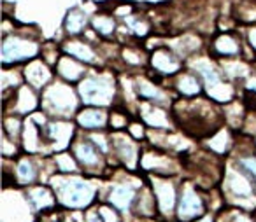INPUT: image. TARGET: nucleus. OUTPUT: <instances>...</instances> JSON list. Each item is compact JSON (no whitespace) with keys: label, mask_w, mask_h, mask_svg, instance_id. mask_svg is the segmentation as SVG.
<instances>
[{"label":"nucleus","mask_w":256,"mask_h":222,"mask_svg":"<svg viewBox=\"0 0 256 222\" xmlns=\"http://www.w3.org/2000/svg\"><path fill=\"white\" fill-rule=\"evenodd\" d=\"M204 214V200L192 186H186L179 196V217L193 219Z\"/></svg>","instance_id":"nucleus-2"},{"label":"nucleus","mask_w":256,"mask_h":222,"mask_svg":"<svg viewBox=\"0 0 256 222\" xmlns=\"http://www.w3.org/2000/svg\"><path fill=\"white\" fill-rule=\"evenodd\" d=\"M16 177L22 180L23 184H30L34 179H36V166L32 165V161L28 159H23L18 165V170H16Z\"/></svg>","instance_id":"nucleus-10"},{"label":"nucleus","mask_w":256,"mask_h":222,"mask_svg":"<svg viewBox=\"0 0 256 222\" xmlns=\"http://www.w3.org/2000/svg\"><path fill=\"white\" fill-rule=\"evenodd\" d=\"M81 95L88 103H107L112 95V86L104 82L102 79H88L82 82Z\"/></svg>","instance_id":"nucleus-3"},{"label":"nucleus","mask_w":256,"mask_h":222,"mask_svg":"<svg viewBox=\"0 0 256 222\" xmlns=\"http://www.w3.org/2000/svg\"><path fill=\"white\" fill-rule=\"evenodd\" d=\"M79 124L82 128H102L106 124V116L102 110H84L79 114Z\"/></svg>","instance_id":"nucleus-9"},{"label":"nucleus","mask_w":256,"mask_h":222,"mask_svg":"<svg viewBox=\"0 0 256 222\" xmlns=\"http://www.w3.org/2000/svg\"><path fill=\"white\" fill-rule=\"evenodd\" d=\"M196 222H212V219H210V217H204V219H200V221H196Z\"/></svg>","instance_id":"nucleus-15"},{"label":"nucleus","mask_w":256,"mask_h":222,"mask_svg":"<svg viewBox=\"0 0 256 222\" xmlns=\"http://www.w3.org/2000/svg\"><path fill=\"white\" fill-rule=\"evenodd\" d=\"M154 198H156V205L162 208V212H170L172 205L176 201V191L170 182H164V180H156L153 186Z\"/></svg>","instance_id":"nucleus-5"},{"label":"nucleus","mask_w":256,"mask_h":222,"mask_svg":"<svg viewBox=\"0 0 256 222\" xmlns=\"http://www.w3.org/2000/svg\"><path fill=\"white\" fill-rule=\"evenodd\" d=\"M252 179L248 180L242 173H230L228 175V187H230L232 194L237 198L246 200V196L252 194Z\"/></svg>","instance_id":"nucleus-6"},{"label":"nucleus","mask_w":256,"mask_h":222,"mask_svg":"<svg viewBox=\"0 0 256 222\" xmlns=\"http://www.w3.org/2000/svg\"><path fill=\"white\" fill-rule=\"evenodd\" d=\"M53 187L56 198L65 207L72 208H82L88 207L95 196V189L90 182L82 179H68V177H54Z\"/></svg>","instance_id":"nucleus-1"},{"label":"nucleus","mask_w":256,"mask_h":222,"mask_svg":"<svg viewBox=\"0 0 256 222\" xmlns=\"http://www.w3.org/2000/svg\"><path fill=\"white\" fill-rule=\"evenodd\" d=\"M56 166H58V170H60V172H64V173L74 172V170H76L74 159H72L70 156H67V154L56 156Z\"/></svg>","instance_id":"nucleus-11"},{"label":"nucleus","mask_w":256,"mask_h":222,"mask_svg":"<svg viewBox=\"0 0 256 222\" xmlns=\"http://www.w3.org/2000/svg\"><path fill=\"white\" fill-rule=\"evenodd\" d=\"M240 165L244 166V170L249 173V175H251V179L254 180V184H256V159H254V158L242 159Z\"/></svg>","instance_id":"nucleus-12"},{"label":"nucleus","mask_w":256,"mask_h":222,"mask_svg":"<svg viewBox=\"0 0 256 222\" xmlns=\"http://www.w3.org/2000/svg\"><path fill=\"white\" fill-rule=\"evenodd\" d=\"M100 215H102L104 222H118V215L114 214L112 208H109V207L100 208Z\"/></svg>","instance_id":"nucleus-13"},{"label":"nucleus","mask_w":256,"mask_h":222,"mask_svg":"<svg viewBox=\"0 0 256 222\" xmlns=\"http://www.w3.org/2000/svg\"><path fill=\"white\" fill-rule=\"evenodd\" d=\"M116 154L126 163L128 166H136L137 163V151L136 145L132 144L130 140H124V138H118L116 142Z\"/></svg>","instance_id":"nucleus-8"},{"label":"nucleus","mask_w":256,"mask_h":222,"mask_svg":"<svg viewBox=\"0 0 256 222\" xmlns=\"http://www.w3.org/2000/svg\"><path fill=\"white\" fill-rule=\"evenodd\" d=\"M134 200H136V189L132 186H126V184L116 186L110 193V203L116 208H121V210L130 207Z\"/></svg>","instance_id":"nucleus-7"},{"label":"nucleus","mask_w":256,"mask_h":222,"mask_svg":"<svg viewBox=\"0 0 256 222\" xmlns=\"http://www.w3.org/2000/svg\"><path fill=\"white\" fill-rule=\"evenodd\" d=\"M74 156L86 168H96V166L100 168L102 166V158H100L98 151L95 149V145H92L86 140L74 145Z\"/></svg>","instance_id":"nucleus-4"},{"label":"nucleus","mask_w":256,"mask_h":222,"mask_svg":"<svg viewBox=\"0 0 256 222\" xmlns=\"http://www.w3.org/2000/svg\"><path fill=\"white\" fill-rule=\"evenodd\" d=\"M86 222H104V221H102V215H100V212H98V214H90L88 217H86Z\"/></svg>","instance_id":"nucleus-14"}]
</instances>
